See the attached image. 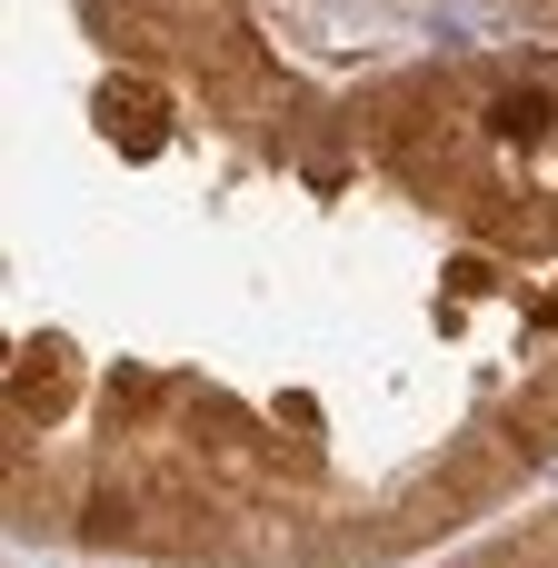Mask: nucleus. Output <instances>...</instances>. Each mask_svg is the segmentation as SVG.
Masks as SVG:
<instances>
[{
  "label": "nucleus",
  "instance_id": "1",
  "mask_svg": "<svg viewBox=\"0 0 558 568\" xmlns=\"http://www.w3.org/2000/svg\"><path fill=\"white\" fill-rule=\"evenodd\" d=\"M499 130H509V140H539V130H549V100H539V90H529V100H499Z\"/></svg>",
  "mask_w": 558,
  "mask_h": 568
}]
</instances>
